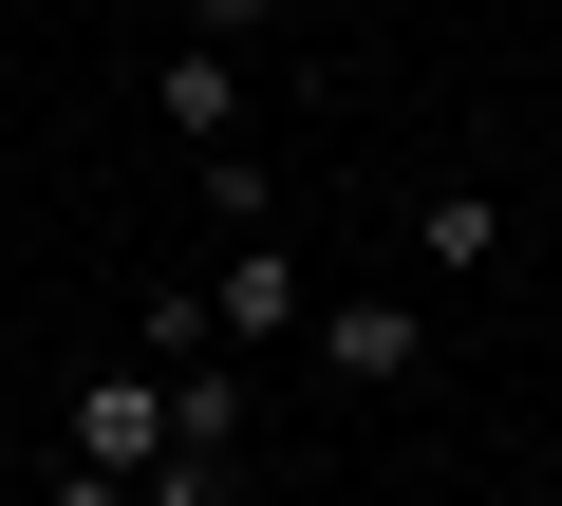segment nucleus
I'll list each match as a JSON object with an SVG mask.
<instances>
[{
  "instance_id": "nucleus-6",
  "label": "nucleus",
  "mask_w": 562,
  "mask_h": 506,
  "mask_svg": "<svg viewBox=\"0 0 562 506\" xmlns=\"http://www.w3.org/2000/svg\"><path fill=\"white\" fill-rule=\"evenodd\" d=\"M132 357L188 375V357H206V282H150V301H132Z\"/></svg>"
},
{
  "instance_id": "nucleus-1",
  "label": "nucleus",
  "mask_w": 562,
  "mask_h": 506,
  "mask_svg": "<svg viewBox=\"0 0 562 506\" xmlns=\"http://www.w3.org/2000/svg\"><path fill=\"white\" fill-rule=\"evenodd\" d=\"M76 469H113V487L169 469V375H150V357H94V375H76Z\"/></svg>"
},
{
  "instance_id": "nucleus-5",
  "label": "nucleus",
  "mask_w": 562,
  "mask_h": 506,
  "mask_svg": "<svg viewBox=\"0 0 562 506\" xmlns=\"http://www.w3.org/2000/svg\"><path fill=\"white\" fill-rule=\"evenodd\" d=\"M413 244L469 282V263H506V206H487V188H431V206H413Z\"/></svg>"
},
{
  "instance_id": "nucleus-2",
  "label": "nucleus",
  "mask_w": 562,
  "mask_h": 506,
  "mask_svg": "<svg viewBox=\"0 0 562 506\" xmlns=\"http://www.w3.org/2000/svg\"><path fill=\"white\" fill-rule=\"evenodd\" d=\"M206 338H244V357H262V338H301V263H281V225H262V244H225V282H206Z\"/></svg>"
},
{
  "instance_id": "nucleus-8",
  "label": "nucleus",
  "mask_w": 562,
  "mask_h": 506,
  "mask_svg": "<svg viewBox=\"0 0 562 506\" xmlns=\"http://www.w3.org/2000/svg\"><path fill=\"white\" fill-rule=\"evenodd\" d=\"M57 506H132V487H113V469H57Z\"/></svg>"
},
{
  "instance_id": "nucleus-4",
  "label": "nucleus",
  "mask_w": 562,
  "mask_h": 506,
  "mask_svg": "<svg viewBox=\"0 0 562 506\" xmlns=\"http://www.w3.org/2000/svg\"><path fill=\"white\" fill-rule=\"evenodd\" d=\"M413 357H431V319H413V301H338V319H319V375H338V394H394Z\"/></svg>"
},
{
  "instance_id": "nucleus-7",
  "label": "nucleus",
  "mask_w": 562,
  "mask_h": 506,
  "mask_svg": "<svg viewBox=\"0 0 562 506\" xmlns=\"http://www.w3.org/2000/svg\"><path fill=\"white\" fill-rule=\"evenodd\" d=\"M188 38H225V57H244V38H262V0H188Z\"/></svg>"
},
{
  "instance_id": "nucleus-3",
  "label": "nucleus",
  "mask_w": 562,
  "mask_h": 506,
  "mask_svg": "<svg viewBox=\"0 0 562 506\" xmlns=\"http://www.w3.org/2000/svg\"><path fill=\"white\" fill-rule=\"evenodd\" d=\"M150 113H169L188 150H244V57H225V38H169V76H150Z\"/></svg>"
}]
</instances>
